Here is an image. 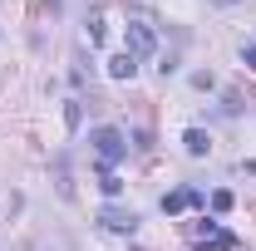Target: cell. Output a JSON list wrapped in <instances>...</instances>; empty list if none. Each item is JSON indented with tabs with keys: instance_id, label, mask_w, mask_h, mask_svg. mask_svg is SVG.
<instances>
[{
	"instance_id": "cell-11",
	"label": "cell",
	"mask_w": 256,
	"mask_h": 251,
	"mask_svg": "<svg viewBox=\"0 0 256 251\" xmlns=\"http://www.w3.org/2000/svg\"><path fill=\"white\" fill-rule=\"evenodd\" d=\"M242 64H246V69H256V44H242Z\"/></svg>"
},
{
	"instance_id": "cell-4",
	"label": "cell",
	"mask_w": 256,
	"mask_h": 251,
	"mask_svg": "<svg viewBox=\"0 0 256 251\" xmlns=\"http://www.w3.org/2000/svg\"><path fill=\"white\" fill-rule=\"evenodd\" d=\"M98 222H104L108 232H133V226H138V217H133V212H124V207H104V212H98Z\"/></svg>"
},
{
	"instance_id": "cell-1",
	"label": "cell",
	"mask_w": 256,
	"mask_h": 251,
	"mask_svg": "<svg viewBox=\"0 0 256 251\" xmlns=\"http://www.w3.org/2000/svg\"><path fill=\"white\" fill-rule=\"evenodd\" d=\"M124 44H128L133 60H153V54H158V30H153L143 15H133V20L124 25Z\"/></svg>"
},
{
	"instance_id": "cell-12",
	"label": "cell",
	"mask_w": 256,
	"mask_h": 251,
	"mask_svg": "<svg viewBox=\"0 0 256 251\" xmlns=\"http://www.w3.org/2000/svg\"><path fill=\"white\" fill-rule=\"evenodd\" d=\"M217 5H236V0H217Z\"/></svg>"
},
{
	"instance_id": "cell-9",
	"label": "cell",
	"mask_w": 256,
	"mask_h": 251,
	"mask_svg": "<svg viewBox=\"0 0 256 251\" xmlns=\"http://www.w3.org/2000/svg\"><path fill=\"white\" fill-rule=\"evenodd\" d=\"M212 212H232V192H226V188L212 192Z\"/></svg>"
},
{
	"instance_id": "cell-8",
	"label": "cell",
	"mask_w": 256,
	"mask_h": 251,
	"mask_svg": "<svg viewBox=\"0 0 256 251\" xmlns=\"http://www.w3.org/2000/svg\"><path fill=\"white\" fill-rule=\"evenodd\" d=\"M98 188L108 192V197H118V192H124V182L114 178V168H104V172H98Z\"/></svg>"
},
{
	"instance_id": "cell-6",
	"label": "cell",
	"mask_w": 256,
	"mask_h": 251,
	"mask_svg": "<svg viewBox=\"0 0 256 251\" xmlns=\"http://www.w3.org/2000/svg\"><path fill=\"white\" fill-rule=\"evenodd\" d=\"M182 148H188L192 158H207V148H212V138H207L202 128H188V133H182Z\"/></svg>"
},
{
	"instance_id": "cell-10",
	"label": "cell",
	"mask_w": 256,
	"mask_h": 251,
	"mask_svg": "<svg viewBox=\"0 0 256 251\" xmlns=\"http://www.w3.org/2000/svg\"><path fill=\"white\" fill-rule=\"evenodd\" d=\"M79 118H84V114H79V98H69V104H64V124L79 128Z\"/></svg>"
},
{
	"instance_id": "cell-2",
	"label": "cell",
	"mask_w": 256,
	"mask_h": 251,
	"mask_svg": "<svg viewBox=\"0 0 256 251\" xmlns=\"http://www.w3.org/2000/svg\"><path fill=\"white\" fill-rule=\"evenodd\" d=\"M89 143H94V153H98L104 168H114V162L128 153V133H124V128H108V124L94 128V133H89Z\"/></svg>"
},
{
	"instance_id": "cell-5",
	"label": "cell",
	"mask_w": 256,
	"mask_h": 251,
	"mask_svg": "<svg viewBox=\"0 0 256 251\" xmlns=\"http://www.w3.org/2000/svg\"><path fill=\"white\" fill-rule=\"evenodd\" d=\"M54 192H60L64 202H74V182H69V158L54 153Z\"/></svg>"
},
{
	"instance_id": "cell-7",
	"label": "cell",
	"mask_w": 256,
	"mask_h": 251,
	"mask_svg": "<svg viewBox=\"0 0 256 251\" xmlns=\"http://www.w3.org/2000/svg\"><path fill=\"white\" fill-rule=\"evenodd\" d=\"M108 74H114V79H133V74H138V60H133V54H114V60H108Z\"/></svg>"
},
{
	"instance_id": "cell-3",
	"label": "cell",
	"mask_w": 256,
	"mask_h": 251,
	"mask_svg": "<svg viewBox=\"0 0 256 251\" xmlns=\"http://www.w3.org/2000/svg\"><path fill=\"white\" fill-rule=\"evenodd\" d=\"M182 207H202V192L197 188H178L162 197V212H182Z\"/></svg>"
}]
</instances>
